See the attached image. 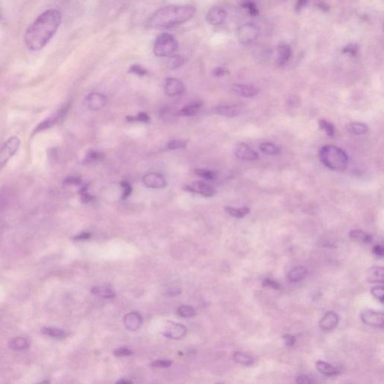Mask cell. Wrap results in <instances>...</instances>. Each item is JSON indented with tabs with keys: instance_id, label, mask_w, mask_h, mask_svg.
I'll use <instances>...</instances> for the list:
<instances>
[{
	"instance_id": "1",
	"label": "cell",
	"mask_w": 384,
	"mask_h": 384,
	"mask_svg": "<svg viewBox=\"0 0 384 384\" xmlns=\"http://www.w3.org/2000/svg\"><path fill=\"white\" fill-rule=\"evenodd\" d=\"M61 21V13L54 8L47 10L40 14L26 32L24 35L26 46L34 51L44 48L55 35Z\"/></svg>"
},
{
	"instance_id": "2",
	"label": "cell",
	"mask_w": 384,
	"mask_h": 384,
	"mask_svg": "<svg viewBox=\"0 0 384 384\" xmlns=\"http://www.w3.org/2000/svg\"><path fill=\"white\" fill-rule=\"evenodd\" d=\"M196 8L193 5H172L160 8L150 17L147 22L150 29H169L190 21Z\"/></svg>"
},
{
	"instance_id": "3",
	"label": "cell",
	"mask_w": 384,
	"mask_h": 384,
	"mask_svg": "<svg viewBox=\"0 0 384 384\" xmlns=\"http://www.w3.org/2000/svg\"><path fill=\"white\" fill-rule=\"evenodd\" d=\"M320 160L325 167L333 171L346 170L349 158L342 149L334 145L323 146L319 151Z\"/></svg>"
},
{
	"instance_id": "4",
	"label": "cell",
	"mask_w": 384,
	"mask_h": 384,
	"mask_svg": "<svg viewBox=\"0 0 384 384\" xmlns=\"http://www.w3.org/2000/svg\"><path fill=\"white\" fill-rule=\"evenodd\" d=\"M179 48L178 41L167 32H163L156 38L153 44V53L156 57H170Z\"/></svg>"
},
{
	"instance_id": "5",
	"label": "cell",
	"mask_w": 384,
	"mask_h": 384,
	"mask_svg": "<svg viewBox=\"0 0 384 384\" xmlns=\"http://www.w3.org/2000/svg\"><path fill=\"white\" fill-rule=\"evenodd\" d=\"M21 145V140L18 137L8 139L0 150V168L5 166L15 155Z\"/></svg>"
},
{
	"instance_id": "6",
	"label": "cell",
	"mask_w": 384,
	"mask_h": 384,
	"mask_svg": "<svg viewBox=\"0 0 384 384\" xmlns=\"http://www.w3.org/2000/svg\"><path fill=\"white\" fill-rule=\"evenodd\" d=\"M260 30L254 24H246L238 30V38L239 42L244 45H249L255 42L258 38Z\"/></svg>"
},
{
	"instance_id": "7",
	"label": "cell",
	"mask_w": 384,
	"mask_h": 384,
	"mask_svg": "<svg viewBox=\"0 0 384 384\" xmlns=\"http://www.w3.org/2000/svg\"><path fill=\"white\" fill-rule=\"evenodd\" d=\"M183 190L191 193L199 194L206 197H213L217 193L213 186L203 181L193 182L190 185H186L183 187Z\"/></svg>"
},
{
	"instance_id": "8",
	"label": "cell",
	"mask_w": 384,
	"mask_h": 384,
	"mask_svg": "<svg viewBox=\"0 0 384 384\" xmlns=\"http://www.w3.org/2000/svg\"><path fill=\"white\" fill-rule=\"evenodd\" d=\"M361 319L365 324L376 328L384 327V312L365 310L361 314Z\"/></svg>"
},
{
	"instance_id": "9",
	"label": "cell",
	"mask_w": 384,
	"mask_h": 384,
	"mask_svg": "<svg viewBox=\"0 0 384 384\" xmlns=\"http://www.w3.org/2000/svg\"><path fill=\"white\" fill-rule=\"evenodd\" d=\"M234 155L238 159L246 161H255L259 159V155L247 143L240 142L236 144L234 148Z\"/></svg>"
},
{
	"instance_id": "10",
	"label": "cell",
	"mask_w": 384,
	"mask_h": 384,
	"mask_svg": "<svg viewBox=\"0 0 384 384\" xmlns=\"http://www.w3.org/2000/svg\"><path fill=\"white\" fill-rule=\"evenodd\" d=\"M143 184L147 188L153 189H161L165 187L166 180L161 173H149L143 177Z\"/></svg>"
},
{
	"instance_id": "11",
	"label": "cell",
	"mask_w": 384,
	"mask_h": 384,
	"mask_svg": "<svg viewBox=\"0 0 384 384\" xmlns=\"http://www.w3.org/2000/svg\"><path fill=\"white\" fill-rule=\"evenodd\" d=\"M164 90L167 96H177L184 93L186 87L184 84L178 79L169 77L166 79Z\"/></svg>"
},
{
	"instance_id": "12",
	"label": "cell",
	"mask_w": 384,
	"mask_h": 384,
	"mask_svg": "<svg viewBox=\"0 0 384 384\" xmlns=\"http://www.w3.org/2000/svg\"><path fill=\"white\" fill-rule=\"evenodd\" d=\"M227 14L224 10L219 7H213L208 11L206 20L208 24L213 26L221 25L225 21Z\"/></svg>"
},
{
	"instance_id": "13",
	"label": "cell",
	"mask_w": 384,
	"mask_h": 384,
	"mask_svg": "<svg viewBox=\"0 0 384 384\" xmlns=\"http://www.w3.org/2000/svg\"><path fill=\"white\" fill-rule=\"evenodd\" d=\"M70 104H67L66 105L64 106L63 108L60 109L59 111L56 113L54 117H50L49 119H47L43 123H40L38 125V127L35 128V131H44V130L50 128L52 127L54 125H55L57 122L60 121L62 118L65 117V114H67L68 109H69Z\"/></svg>"
},
{
	"instance_id": "14",
	"label": "cell",
	"mask_w": 384,
	"mask_h": 384,
	"mask_svg": "<svg viewBox=\"0 0 384 384\" xmlns=\"http://www.w3.org/2000/svg\"><path fill=\"white\" fill-rule=\"evenodd\" d=\"M339 315L334 312H328L320 320V328L322 330L330 331L335 329L339 323Z\"/></svg>"
},
{
	"instance_id": "15",
	"label": "cell",
	"mask_w": 384,
	"mask_h": 384,
	"mask_svg": "<svg viewBox=\"0 0 384 384\" xmlns=\"http://www.w3.org/2000/svg\"><path fill=\"white\" fill-rule=\"evenodd\" d=\"M187 332V329L183 325L180 323H171L164 330V335L166 337L173 339H180L184 337Z\"/></svg>"
},
{
	"instance_id": "16",
	"label": "cell",
	"mask_w": 384,
	"mask_h": 384,
	"mask_svg": "<svg viewBox=\"0 0 384 384\" xmlns=\"http://www.w3.org/2000/svg\"><path fill=\"white\" fill-rule=\"evenodd\" d=\"M233 90L239 96L245 98H254L259 94V90L255 86L248 84H236L233 86Z\"/></svg>"
},
{
	"instance_id": "17",
	"label": "cell",
	"mask_w": 384,
	"mask_h": 384,
	"mask_svg": "<svg viewBox=\"0 0 384 384\" xmlns=\"http://www.w3.org/2000/svg\"><path fill=\"white\" fill-rule=\"evenodd\" d=\"M87 101L90 109L98 110L105 105L106 97L101 93H92L87 96Z\"/></svg>"
},
{
	"instance_id": "18",
	"label": "cell",
	"mask_w": 384,
	"mask_h": 384,
	"mask_svg": "<svg viewBox=\"0 0 384 384\" xmlns=\"http://www.w3.org/2000/svg\"><path fill=\"white\" fill-rule=\"evenodd\" d=\"M123 322L126 329L130 331H137L141 326L142 318L137 312H131L125 316Z\"/></svg>"
},
{
	"instance_id": "19",
	"label": "cell",
	"mask_w": 384,
	"mask_h": 384,
	"mask_svg": "<svg viewBox=\"0 0 384 384\" xmlns=\"http://www.w3.org/2000/svg\"><path fill=\"white\" fill-rule=\"evenodd\" d=\"M292 48L287 44H282L278 47L276 61L279 65H284L291 58Z\"/></svg>"
},
{
	"instance_id": "20",
	"label": "cell",
	"mask_w": 384,
	"mask_h": 384,
	"mask_svg": "<svg viewBox=\"0 0 384 384\" xmlns=\"http://www.w3.org/2000/svg\"><path fill=\"white\" fill-rule=\"evenodd\" d=\"M215 112L219 115L227 118H233L240 114V109L236 105H219L215 107Z\"/></svg>"
},
{
	"instance_id": "21",
	"label": "cell",
	"mask_w": 384,
	"mask_h": 384,
	"mask_svg": "<svg viewBox=\"0 0 384 384\" xmlns=\"http://www.w3.org/2000/svg\"><path fill=\"white\" fill-rule=\"evenodd\" d=\"M366 280L369 283H384V269L382 266H374L369 269Z\"/></svg>"
},
{
	"instance_id": "22",
	"label": "cell",
	"mask_w": 384,
	"mask_h": 384,
	"mask_svg": "<svg viewBox=\"0 0 384 384\" xmlns=\"http://www.w3.org/2000/svg\"><path fill=\"white\" fill-rule=\"evenodd\" d=\"M316 369L320 373L327 377L337 376L340 372L335 369L333 365L323 361H318L316 362Z\"/></svg>"
},
{
	"instance_id": "23",
	"label": "cell",
	"mask_w": 384,
	"mask_h": 384,
	"mask_svg": "<svg viewBox=\"0 0 384 384\" xmlns=\"http://www.w3.org/2000/svg\"><path fill=\"white\" fill-rule=\"evenodd\" d=\"M307 269L305 266H296L288 273V278L290 282H299L307 276Z\"/></svg>"
},
{
	"instance_id": "24",
	"label": "cell",
	"mask_w": 384,
	"mask_h": 384,
	"mask_svg": "<svg viewBox=\"0 0 384 384\" xmlns=\"http://www.w3.org/2000/svg\"><path fill=\"white\" fill-rule=\"evenodd\" d=\"M347 129L351 134L354 135H362L369 131V127L362 123H350L347 125Z\"/></svg>"
},
{
	"instance_id": "25",
	"label": "cell",
	"mask_w": 384,
	"mask_h": 384,
	"mask_svg": "<svg viewBox=\"0 0 384 384\" xmlns=\"http://www.w3.org/2000/svg\"><path fill=\"white\" fill-rule=\"evenodd\" d=\"M349 236L350 237L355 239L356 241L361 242V243H365V244L372 243V240H373V237H372V235L366 233V232L363 231V230H351V231L350 232Z\"/></svg>"
},
{
	"instance_id": "26",
	"label": "cell",
	"mask_w": 384,
	"mask_h": 384,
	"mask_svg": "<svg viewBox=\"0 0 384 384\" xmlns=\"http://www.w3.org/2000/svg\"><path fill=\"white\" fill-rule=\"evenodd\" d=\"M203 106L202 101H197V102L192 103L183 107L180 111V114L185 117H193L198 113L200 109Z\"/></svg>"
},
{
	"instance_id": "27",
	"label": "cell",
	"mask_w": 384,
	"mask_h": 384,
	"mask_svg": "<svg viewBox=\"0 0 384 384\" xmlns=\"http://www.w3.org/2000/svg\"><path fill=\"white\" fill-rule=\"evenodd\" d=\"M91 292L93 294L104 299H113L116 296L115 292L107 287H95L92 289Z\"/></svg>"
},
{
	"instance_id": "28",
	"label": "cell",
	"mask_w": 384,
	"mask_h": 384,
	"mask_svg": "<svg viewBox=\"0 0 384 384\" xmlns=\"http://www.w3.org/2000/svg\"><path fill=\"white\" fill-rule=\"evenodd\" d=\"M225 211L233 217L242 219L250 213V209L249 207L233 208L231 206H226Z\"/></svg>"
},
{
	"instance_id": "29",
	"label": "cell",
	"mask_w": 384,
	"mask_h": 384,
	"mask_svg": "<svg viewBox=\"0 0 384 384\" xmlns=\"http://www.w3.org/2000/svg\"><path fill=\"white\" fill-rule=\"evenodd\" d=\"M233 359L236 363L245 366H250L254 363V359L252 356L242 352H235L233 353Z\"/></svg>"
},
{
	"instance_id": "30",
	"label": "cell",
	"mask_w": 384,
	"mask_h": 384,
	"mask_svg": "<svg viewBox=\"0 0 384 384\" xmlns=\"http://www.w3.org/2000/svg\"><path fill=\"white\" fill-rule=\"evenodd\" d=\"M30 341L24 337H17L10 342V347L16 351H24L30 347Z\"/></svg>"
},
{
	"instance_id": "31",
	"label": "cell",
	"mask_w": 384,
	"mask_h": 384,
	"mask_svg": "<svg viewBox=\"0 0 384 384\" xmlns=\"http://www.w3.org/2000/svg\"><path fill=\"white\" fill-rule=\"evenodd\" d=\"M260 150L263 153L271 155V156L279 154L281 150H282L279 146L276 145V144L273 143H269V142H265V143H261L260 146Z\"/></svg>"
},
{
	"instance_id": "32",
	"label": "cell",
	"mask_w": 384,
	"mask_h": 384,
	"mask_svg": "<svg viewBox=\"0 0 384 384\" xmlns=\"http://www.w3.org/2000/svg\"><path fill=\"white\" fill-rule=\"evenodd\" d=\"M185 60L183 57L178 55H173L170 57L168 63H167V68L170 70H176L180 68L184 65Z\"/></svg>"
},
{
	"instance_id": "33",
	"label": "cell",
	"mask_w": 384,
	"mask_h": 384,
	"mask_svg": "<svg viewBox=\"0 0 384 384\" xmlns=\"http://www.w3.org/2000/svg\"><path fill=\"white\" fill-rule=\"evenodd\" d=\"M194 172L198 177H201L204 180H209V181H212V180L217 178V173L216 172L212 171V170H206V169H195Z\"/></svg>"
},
{
	"instance_id": "34",
	"label": "cell",
	"mask_w": 384,
	"mask_h": 384,
	"mask_svg": "<svg viewBox=\"0 0 384 384\" xmlns=\"http://www.w3.org/2000/svg\"><path fill=\"white\" fill-rule=\"evenodd\" d=\"M42 332L45 335H49L51 337L57 338V339H62L66 335V333L63 329H57V328H44L43 329Z\"/></svg>"
},
{
	"instance_id": "35",
	"label": "cell",
	"mask_w": 384,
	"mask_h": 384,
	"mask_svg": "<svg viewBox=\"0 0 384 384\" xmlns=\"http://www.w3.org/2000/svg\"><path fill=\"white\" fill-rule=\"evenodd\" d=\"M319 126L323 131L326 132L328 136L333 137L334 134H335V129L332 123L325 120H320L319 121Z\"/></svg>"
},
{
	"instance_id": "36",
	"label": "cell",
	"mask_w": 384,
	"mask_h": 384,
	"mask_svg": "<svg viewBox=\"0 0 384 384\" xmlns=\"http://www.w3.org/2000/svg\"><path fill=\"white\" fill-rule=\"evenodd\" d=\"M177 313L183 318H192L196 315L194 308L189 306H181L177 309Z\"/></svg>"
},
{
	"instance_id": "37",
	"label": "cell",
	"mask_w": 384,
	"mask_h": 384,
	"mask_svg": "<svg viewBox=\"0 0 384 384\" xmlns=\"http://www.w3.org/2000/svg\"><path fill=\"white\" fill-rule=\"evenodd\" d=\"M187 145V140H173L167 143V148L170 150H180V149L186 148Z\"/></svg>"
},
{
	"instance_id": "38",
	"label": "cell",
	"mask_w": 384,
	"mask_h": 384,
	"mask_svg": "<svg viewBox=\"0 0 384 384\" xmlns=\"http://www.w3.org/2000/svg\"><path fill=\"white\" fill-rule=\"evenodd\" d=\"M126 120L130 123H134V122H141L143 123H148L150 122V117L145 113H140L137 117H127Z\"/></svg>"
},
{
	"instance_id": "39",
	"label": "cell",
	"mask_w": 384,
	"mask_h": 384,
	"mask_svg": "<svg viewBox=\"0 0 384 384\" xmlns=\"http://www.w3.org/2000/svg\"><path fill=\"white\" fill-rule=\"evenodd\" d=\"M371 293L381 303L384 302V290L383 286H375L371 289Z\"/></svg>"
},
{
	"instance_id": "40",
	"label": "cell",
	"mask_w": 384,
	"mask_h": 384,
	"mask_svg": "<svg viewBox=\"0 0 384 384\" xmlns=\"http://www.w3.org/2000/svg\"><path fill=\"white\" fill-rule=\"evenodd\" d=\"M103 156H103L102 153L94 151V150H91V151H90L87 153V156H86L85 161H87V163L98 161V160L102 159Z\"/></svg>"
},
{
	"instance_id": "41",
	"label": "cell",
	"mask_w": 384,
	"mask_h": 384,
	"mask_svg": "<svg viewBox=\"0 0 384 384\" xmlns=\"http://www.w3.org/2000/svg\"><path fill=\"white\" fill-rule=\"evenodd\" d=\"M87 189H87V186H85V187L83 188V189H81V191H80V194H81V201L84 203H90V202H91L92 200L94 199V197H93V195H91V194L89 193L88 190H87Z\"/></svg>"
},
{
	"instance_id": "42",
	"label": "cell",
	"mask_w": 384,
	"mask_h": 384,
	"mask_svg": "<svg viewBox=\"0 0 384 384\" xmlns=\"http://www.w3.org/2000/svg\"><path fill=\"white\" fill-rule=\"evenodd\" d=\"M120 184H121L122 187H123V189H124L123 196H122V199H123V200H126V199H127L128 197H129L130 194H131V192H132V188H131V185L128 183L127 181L121 182Z\"/></svg>"
},
{
	"instance_id": "43",
	"label": "cell",
	"mask_w": 384,
	"mask_h": 384,
	"mask_svg": "<svg viewBox=\"0 0 384 384\" xmlns=\"http://www.w3.org/2000/svg\"><path fill=\"white\" fill-rule=\"evenodd\" d=\"M131 74H137L138 76H144L147 74V71L139 65H133L129 69Z\"/></svg>"
},
{
	"instance_id": "44",
	"label": "cell",
	"mask_w": 384,
	"mask_h": 384,
	"mask_svg": "<svg viewBox=\"0 0 384 384\" xmlns=\"http://www.w3.org/2000/svg\"><path fill=\"white\" fill-rule=\"evenodd\" d=\"M263 286L265 288H271L274 290H279L280 289L281 285L276 281L271 279H266L263 280Z\"/></svg>"
},
{
	"instance_id": "45",
	"label": "cell",
	"mask_w": 384,
	"mask_h": 384,
	"mask_svg": "<svg viewBox=\"0 0 384 384\" xmlns=\"http://www.w3.org/2000/svg\"><path fill=\"white\" fill-rule=\"evenodd\" d=\"M172 365V362L164 359H159L152 362L151 365L155 368H169Z\"/></svg>"
},
{
	"instance_id": "46",
	"label": "cell",
	"mask_w": 384,
	"mask_h": 384,
	"mask_svg": "<svg viewBox=\"0 0 384 384\" xmlns=\"http://www.w3.org/2000/svg\"><path fill=\"white\" fill-rule=\"evenodd\" d=\"M132 351L130 349H127L126 348H119L114 351V355L116 356H131L132 354Z\"/></svg>"
},
{
	"instance_id": "47",
	"label": "cell",
	"mask_w": 384,
	"mask_h": 384,
	"mask_svg": "<svg viewBox=\"0 0 384 384\" xmlns=\"http://www.w3.org/2000/svg\"><path fill=\"white\" fill-rule=\"evenodd\" d=\"M282 339L285 341V345L288 347H292L296 343V338L293 335H290V334H285L282 336Z\"/></svg>"
},
{
	"instance_id": "48",
	"label": "cell",
	"mask_w": 384,
	"mask_h": 384,
	"mask_svg": "<svg viewBox=\"0 0 384 384\" xmlns=\"http://www.w3.org/2000/svg\"><path fill=\"white\" fill-rule=\"evenodd\" d=\"M296 382L301 384H310L314 383L313 380L306 375H301L296 378Z\"/></svg>"
},
{
	"instance_id": "49",
	"label": "cell",
	"mask_w": 384,
	"mask_h": 384,
	"mask_svg": "<svg viewBox=\"0 0 384 384\" xmlns=\"http://www.w3.org/2000/svg\"><path fill=\"white\" fill-rule=\"evenodd\" d=\"M227 73H228V71L226 68H222V67H217V68L213 70V75L218 77H223V76L227 74Z\"/></svg>"
},
{
	"instance_id": "50",
	"label": "cell",
	"mask_w": 384,
	"mask_h": 384,
	"mask_svg": "<svg viewBox=\"0 0 384 384\" xmlns=\"http://www.w3.org/2000/svg\"><path fill=\"white\" fill-rule=\"evenodd\" d=\"M372 251H373V253L375 254V255H377V256H378V257H383V256H384V247H383L382 246H381V245H376V246H374Z\"/></svg>"
},
{
	"instance_id": "51",
	"label": "cell",
	"mask_w": 384,
	"mask_h": 384,
	"mask_svg": "<svg viewBox=\"0 0 384 384\" xmlns=\"http://www.w3.org/2000/svg\"><path fill=\"white\" fill-rule=\"evenodd\" d=\"M65 183L69 185H80L81 183V180L77 177H71L67 179Z\"/></svg>"
},
{
	"instance_id": "52",
	"label": "cell",
	"mask_w": 384,
	"mask_h": 384,
	"mask_svg": "<svg viewBox=\"0 0 384 384\" xmlns=\"http://www.w3.org/2000/svg\"><path fill=\"white\" fill-rule=\"evenodd\" d=\"M90 236H91V234L90 233H83L75 236L74 239L75 240H86V239H90Z\"/></svg>"
},
{
	"instance_id": "53",
	"label": "cell",
	"mask_w": 384,
	"mask_h": 384,
	"mask_svg": "<svg viewBox=\"0 0 384 384\" xmlns=\"http://www.w3.org/2000/svg\"><path fill=\"white\" fill-rule=\"evenodd\" d=\"M306 2H307V0H298L297 6L296 7L298 8H301L306 5Z\"/></svg>"
},
{
	"instance_id": "54",
	"label": "cell",
	"mask_w": 384,
	"mask_h": 384,
	"mask_svg": "<svg viewBox=\"0 0 384 384\" xmlns=\"http://www.w3.org/2000/svg\"><path fill=\"white\" fill-rule=\"evenodd\" d=\"M117 383H119V384H131V381H126V380H121V381H117Z\"/></svg>"
}]
</instances>
